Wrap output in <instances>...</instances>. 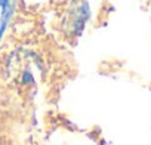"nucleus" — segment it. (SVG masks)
Here are the masks:
<instances>
[{"instance_id":"obj_1","label":"nucleus","mask_w":151,"mask_h":145,"mask_svg":"<svg viewBox=\"0 0 151 145\" xmlns=\"http://www.w3.org/2000/svg\"><path fill=\"white\" fill-rule=\"evenodd\" d=\"M8 6H11V0H0V9L5 11Z\"/></svg>"}]
</instances>
